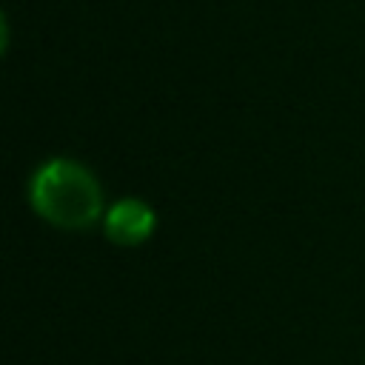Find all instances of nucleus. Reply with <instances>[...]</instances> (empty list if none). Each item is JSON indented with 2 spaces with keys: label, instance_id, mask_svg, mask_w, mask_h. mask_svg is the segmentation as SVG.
Listing matches in <instances>:
<instances>
[{
  "label": "nucleus",
  "instance_id": "obj_1",
  "mask_svg": "<svg viewBox=\"0 0 365 365\" xmlns=\"http://www.w3.org/2000/svg\"><path fill=\"white\" fill-rule=\"evenodd\" d=\"M29 208L60 231H88L103 222L106 194L97 174L74 157H48L26 180Z\"/></svg>",
  "mask_w": 365,
  "mask_h": 365
},
{
  "label": "nucleus",
  "instance_id": "obj_2",
  "mask_svg": "<svg viewBox=\"0 0 365 365\" xmlns=\"http://www.w3.org/2000/svg\"><path fill=\"white\" fill-rule=\"evenodd\" d=\"M100 228L108 242H114L120 248H137L154 237L157 211L143 197H120V200L108 202Z\"/></svg>",
  "mask_w": 365,
  "mask_h": 365
}]
</instances>
